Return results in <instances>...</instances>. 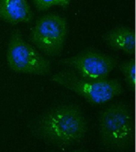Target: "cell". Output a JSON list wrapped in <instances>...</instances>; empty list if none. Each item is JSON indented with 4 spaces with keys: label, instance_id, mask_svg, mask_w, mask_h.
<instances>
[{
    "label": "cell",
    "instance_id": "cell-2",
    "mask_svg": "<svg viewBox=\"0 0 136 152\" xmlns=\"http://www.w3.org/2000/svg\"><path fill=\"white\" fill-rule=\"evenodd\" d=\"M99 128L103 144L112 149H123L133 140L135 124L132 112L126 104L116 103L100 113Z\"/></svg>",
    "mask_w": 136,
    "mask_h": 152
},
{
    "label": "cell",
    "instance_id": "cell-3",
    "mask_svg": "<svg viewBox=\"0 0 136 152\" xmlns=\"http://www.w3.org/2000/svg\"><path fill=\"white\" fill-rule=\"evenodd\" d=\"M51 78L54 83L73 91L92 104H105L123 93L122 84L117 79H88L70 71H60Z\"/></svg>",
    "mask_w": 136,
    "mask_h": 152
},
{
    "label": "cell",
    "instance_id": "cell-10",
    "mask_svg": "<svg viewBox=\"0 0 136 152\" xmlns=\"http://www.w3.org/2000/svg\"><path fill=\"white\" fill-rule=\"evenodd\" d=\"M71 0H33L34 7L38 11H45L54 6H59L64 9L68 8Z\"/></svg>",
    "mask_w": 136,
    "mask_h": 152
},
{
    "label": "cell",
    "instance_id": "cell-1",
    "mask_svg": "<svg viewBox=\"0 0 136 152\" xmlns=\"http://www.w3.org/2000/svg\"><path fill=\"white\" fill-rule=\"evenodd\" d=\"M38 130L43 137L52 143L69 145L83 138L87 124L79 107L64 104L45 114L39 123Z\"/></svg>",
    "mask_w": 136,
    "mask_h": 152
},
{
    "label": "cell",
    "instance_id": "cell-6",
    "mask_svg": "<svg viewBox=\"0 0 136 152\" xmlns=\"http://www.w3.org/2000/svg\"><path fill=\"white\" fill-rule=\"evenodd\" d=\"M61 63L73 69L78 75L93 80L107 78L117 66L115 58L94 49L84 50L76 56L63 59Z\"/></svg>",
    "mask_w": 136,
    "mask_h": 152
},
{
    "label": "cell",
    "instance_id": "cell-4",
    "mask_svg": "<svg viewBox=\"0 0 136 152\" xmlns=\"http://www.w3.org/2000/svg\"><path fill=\"white\" fill-rule=\"evenodd\" d=\"M7 61L10 69L17 73L45 76L51 71L50 60L26 42L18 29L13 31L10 38Z\"/></svg>",
    "mask_w": 136,
    "mask_h": 152
},
{
    "label": "cell",
    "instance_id": "cell-7",
    "mask_svg": "<svg viewBox=\"0 0 136 152\" xmlns=\"http://www.w3.org/2000/svg\"><path fill=\"white\" fill-rule=\"evenodd\" d=\"M0 20L13 26L30 23L33 10L27 0H0Z\"/></svg>",
    "mask_w": 136,
    "mask_h": 152
},
{
    "label": "cell",
    "instance_id": "cell-5",
    "mask_svg": "<svg viewBox=\"0 0 136 152\" xmlns=\"http://www.w3.org/2000/svg\"><path fill=\"white\" fill-rule=\"evenodd\" d=\"M68 24L66 19L57 13L40 17L30 33V40L48 56L61 52L66 41Z\"/></svg>",
    "mask_w": 136,
    "mask_h": 152
},
{
    "label": "cell",
    "instance_id": "cell-9",
    "mask_svg": "<svg viewBox=\"0 0 136 152\" xmlns=\"http://www.w3.org/2000/svg\"><path fill=\"white\" fill-rule=\"evenodd\" d=\"M120 71L123 75L126 83L131 90L135 87V59L132 58L121 64L119 66Z\"/></svg>",
    "mask_w": 136,
    "mask_h": 152
},
{
    "label": "cell",
    "instance_id": "cell-8",
    "mask_svg": "<svg viewBox=\"0 0 136 152\" xmlns=\"http://www.w3.org/2000/svg\"><path fill=\"white\" fill-rule=\"evenodd\" d=\"M103 40L110 48L120 50L130 56L135 53V33L128 26H119L107 32Z\"/></svg>",
    "mask_w": 136,
    "mask_h": 152
},
{
    "label": "cell",
    "instance_id": "cell-11",
    "mask_svg": "<svg viewBox=\"0 0 136 152\" xmlns=\"http://www.w3.org/2000/svg\"><path fill=\"white\" fill-rule=\"evenodd\" d=\"M74 152H85L84 151H81V150H77V151H75Z\"/></svg>",
    "mask_w": 136,
    "mask_h": 152
}]
</instances>
